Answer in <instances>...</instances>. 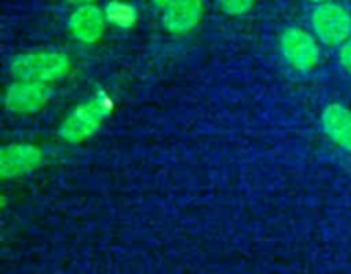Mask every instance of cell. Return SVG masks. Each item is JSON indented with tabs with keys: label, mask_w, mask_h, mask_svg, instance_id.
<instances>
[{
	"label": "cell",
	"mask_w": 351,
	"mask_h": 274,
	"mask_svg": "<svg viewBox=\"0 0 351 274\" xmlns=\"http://www.w3.org/2000/svg\"><path fill=\"white\" fill-rule=\"evenodd\" d=\"M71 71V60L62 51H29L10 62V74L19 81H58Z\"/></svg>",
	"instance_id": "1"
},
{
	"label": "cell",
	"mask_w": 351,
	"mask_h": 274,
	"mask_svg": "<svg viewBox=\"0 0 351 274\" xmlns=\"http://www.w3.org/2000/svg\"><path fill=\"white\" fill-rule=\"evenodd\" d=\"M113 101L105 95L99 92L91 99L79 105L77 108L69 113L67 119L60 125V136L67 142H81L96 132L101 127L103 120L112 113Z\"/></svg>",
	"instance_id": "2"
},
{
	"label": "cell",
	"mask_w": 351,
	"mask_h": 274,
	"mask_svg": "<svg viewBox=\"0 0 351 274\" xmlns=\"http://www.w3.org/2000/svg\"><path fill=\"white\" fill-rule=\"evenodd\" d=\"M312 27L322 43L336 47L351 38V16L338 3H321L312 12Z\"/></svg>",
	"instance_id": "3"
},
{
	"label": "cell",
	"mask_w": 351,
	"mask_h": 274,
	"mask_svg": "<svg viewBox=\"0 0 351 274\" xmlns=\"http://www.w3.org/2000/svg\"><path fill=\"white\" fill-rule=\"evenodd\" d=\"M281 50L293 68L308 72L319 64V47L314 38L300 27H290L281 36Z\"/></svg>",
	"instance_id": "4"
},
{
	"label": "cell",
	"mask_w": 351,
	"mask_h": 274,
	"mask_svg": "<svg viewBox=\"0 0 351 274\" xmlns=\"http://www.w3.org/2000/svg\"><path fill=\"white\" fill-rule=\"evenodd\" d=\"M51 98V88L45 82L17 81L7 88L3 103L14 113H34Z\"/></svg>",
	"instance_id": "5"
},
{
	"label": "cell",
	"mask_w": 351,
	"mask_h": 274,
	"mask_svg": "<svg viewBox=\"0 0 351 274\" xmlns=\"http://www.w3.org/2000/svg\"><path fill=\"white\" fill-rule=\"evenodd\" d=\"M43 161V153L31 144H12L0 151V175L2 178L19 177L36 170Z\"/></svg>",
	"instance_id": "6"
},
{
	"label": "cell",
	"mask_w": 351,
	"mask_h": 274,
	"mask_svg": "<svg viewBox=\"0 0 351 274\" xmlns=\"http://www.w3.org/2000/svg\"><path fill=\"white\" fill-rule=\"evenodd\" d=\"M106 16L99 7L96 5H81L72 12L69 19V29L74 34L75 40L81 43L93 45L105 33Z\"/></svg>",
	"instance_id": "7"
},
{
	"label": "cell",
	"mask_w": 351,
	"mask_h": 274,
	"mask_svg": "<svg viewBox=\"0 0 351 274\" xmlns=\"http://www.w3.org/2000/svg\"><path fill=\"white\" fill-rule=\"evenodd\" d=\"M202 14H204L202 0H171L170 5L165 9L163 24L170 33H187L201 23Z\"/></svg>",
	"instance_id": "8"
},
{
	"label": "cell",
	"mask_w": 351,
	"mask_h": 274,
	"mask_svg": "<svg viewBox=\"0 0 351 274\" xmlns=\"http://www.w3.org/2000/svg\"><path fill=\"white\" fill-rule=\"evenodd\" d=\"M322 125L338 146L351 153V112L346 106L329 105L322 113Z\"/></svg>",
	"instance_id": "9"
},
{
	"label": "cell",
	"mask_w": 351,
	"mask_h": 274,
	"mask_svg": "<svg viewBox=\"0 0 351 274\" xmlns=\"http://www.w3.org/2000/svg\"><path fill=\"white\" fill-rule=\"evenodd\" d=\"M105 16L106 21H110L115 26L123 27V29H129L137 23L136 9L130 3L120 2V0H113L106 5Z\"/></svg>",
	"instance_id": "10"
},
{
	"label": "cell",
	"mask_w": 351,
	"mask_h": 274,
	"mask_svg": "<svg viewBox=\"0 0 351 274\" xmlns=\"http://www.w3.org/2000/svg\"><path fill=\"white\" fill-rule=\"evenodd\" d=\"M256 0H219L223 12L228 16H242L254 7Z\"/></svg>",
	"instance_id": "11"
},
{
	"label": "cell",
	"mask_w": 351,
	"mask_h": 274,
	"mask_svg": "<svg viewBox=\"0 0 351 274\" xmlns=\"http://www.w3.org/2000/svg\"><path fill=\"white\" fill-rule=\"evenodd\" d=\"M339 62H341L343 68L351 74V38L343 43L341 50H339Z\"/></svg>",
	"instance_id": "12"
},
{
	"label": "cell",
	"mask_w": 351,
	"mask_h": 274,
	"mask_svg": "<svg viewBox=\"0 0 351 274\" xmlns=\"http://www.w3.org/2000/svg\"><path fill=\"white\" fill-rule=\"evenodd\" d=\"M69 3H72V5H91L93 2H95V0H67Z\"/></svg>",
	"instance_id": "13"
},
{
	"label": "cell",
	"mask_w": 351,
	"mask_h": 274,
	"mask_svg": "<svg viewBox=\"0 0 351 274\" xmlns=\"http://www.w3.org/2000/svg\"><path fill=\"white\" fill-rule=\"evenodd\" d=\"M153 2H154V5L161 7V9H167V7L170 5L171 0H153Z\"/></svg>",
	"instance_id": "14"
},
{
	"label": "cell",
	"mask_w": 351,
	"mask_h": 274,
	"mask_svg": "<svg viewBox=\"0 0 351 274\" xmlns=\"http://www.w3.org/2000/svg\"><path fill=\"white\" fill-rule=\"evenodd\" d=\"M312 2H317V3H328L329 0H312Z\"/></svg>",
	"instance_id": "15"
}]
</instances>
